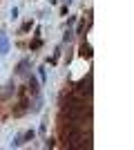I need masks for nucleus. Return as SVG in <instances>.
<instances>
[{
	"label": "nucleus",
	"instance_id": "nucleus-1",
	"mask_svg": "<svg viewBox=\"0 0 134 150\" xmlns=\"http://www.w3.org/2000/svg\"><path fill=\"white\" fill-rule=\"evenodd\" d=\"M7 50H9V43H7V36H5V34H2V31H0V52L5 54Z\"/></svg>",
	"mask_w": 134,
	"mask_h": 150
},
{
	"label": "nucleus",
	"instance_id": "nucleus-2",
	"mask_svg": "<svg viewBox=\"0 0 134 150\" xmlns=\"http://www.w3.org/2000/svg\"><path fill=\"white\" fill-rule=\"evenodd\" d=\"M29 88H32V94H38V83H36L34 76H32V81H29Z\"/></svg>",
	"mask_w": 134,
	"mask_h": 150
}]
</instances>
